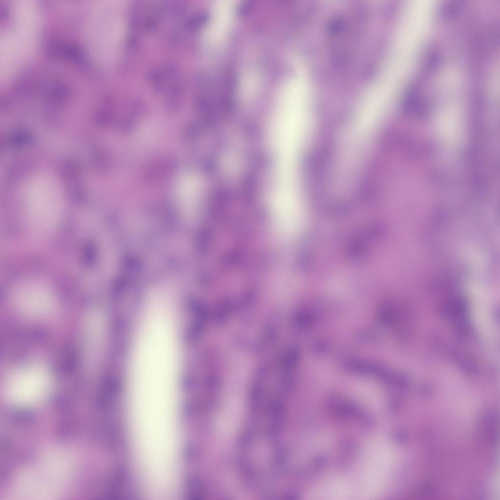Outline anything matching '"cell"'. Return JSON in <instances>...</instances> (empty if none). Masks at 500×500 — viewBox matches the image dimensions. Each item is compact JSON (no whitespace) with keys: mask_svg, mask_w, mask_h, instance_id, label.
I'll list each match as a JSON object with an SVG mask.
<instances>
[{"mask_svg":"<svg viewBox=\"0 0 500 500\" xmlns=\"http://www.w3.org/2000/svg\"><path fill=\"white\" fill-rule=\"evenodd\" d=\"M468 310L467 300L460 295H456L448 300L442 306L441 313L447 318L457 321L465 318Z\"/></svg>","mask_w":500,"mask_h":500,"instance_id":"4","label":"cell"},{"mask_svg":"<svg viewBox=\"0 0 500 500\" xmlns=\"http://www.w3.org/2000/svg\"><path fill=\"white\" fill-rule=\"evenodd\" d=\"M24 197L29 215L36 227L46 229L55 226L61 214L62 196L53 178L43 174L32 178L26 187Z\"/></svg>","mask_w":500,"mask_h":500,"instance_id":"1","label":"cell"},{"mask_svg":"<svg viewBox=\"0 0 500 500\" xmlns=\"http://www.w3.org/2000/svg\"><path fill=\"white\" fill-rule=\"evenodd\" d=\"M47 372L38 366H30L16 372L6 383V392L13 400L31 403L42 397L49 387Z\"/></svg>","mask_w":500,"mask_h":500,"instance_id":"2","label":"cell"},{"mask_svg":"<svg viewBox=\"0 0 500 500\" xmlns=\"http://www.w3.org/2000/svg\"><path fill=\"white\" fill-rule=\"evenodd\" d=\"M458 362L460 368L467 373H475L478 369L476 362L471 358H460Z\"/></svg>","mask_w":500,"mask_h":500,"instance_id":"6","label":"cell"},{"mask_svg":"<svg viewBox=\"0 0 500 500\" xmlns=\"http://www.w3.org/2000/svg\"><path fill=\"white\" fill-rule=\"evenodd\" d=\"M173 167L172 163L166 159H159L150 163L146 169V178L149 182H158L165 178Z\"/></svg>","mask_w":500,"mask_h":500,"instance_id":"5","label":"cell"},{"mask_svg":"<svg viewBox=\"0 0 500 500\" xmlns=\"http://www.w3.org/2000/svg\"><path fill=\"white\" fill-rule=\"evenodd\" d=\"M16 299L23 311L33 315L48 312L53 302L52 296L46 287L33 282L21 286L17 291Z\"/></svg>","mask_w":500,"mask_h":500,"instance_id":"3","label":"cell"}]
</instances>
